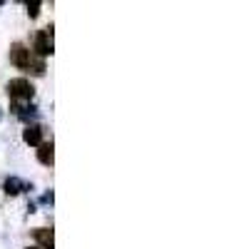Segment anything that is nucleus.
Listing matches in <instances>:
<instances>
[{
  "instance_id": "nucleus-1",
  "label": "nucleus",
  "mask_w": 249,
  "mask_h": 249,
  "mask_svg": "<svg viewBox=\"0 0 249 249\" xmlns=\"http://www.w3.org/2000/svg\"><path fill=\"white\" fill-rule=\"evenodd\" d=\"M8 95L10 100H33L35 95V88H33V82L25 80V77H15L8 82Z\"/></svg>"
},
{
  "instance_id": "nucleus-2",
  "label": "nucleus",
  "mask_w": 249,
  "mask_h": 249,
  "mask_svg": "<svg viewBox=\"0 0 249 249\" xmlns=\"http://www.w3.org/2000/svg\"><path fill=\"white\" fill-rule=\"evenodd\" d=\"M10 62L18 68V70H30V65H33V53L23 45V43H13L10 45Z\"/></svg>"
},
{
  "instance_id": "nucleus-3",
  "label": "nucleus",
  "mask_w": 249,
  "mask_h": 249,
  "mask_svg": "<svg viewBox=\"0 0 249 249\" xmlns=\"http://www.w3.org/2000/svg\"><path fill=\"white\" fill-rule=\"evenodd\" d=\"M33 50H35L40 57L53 55V25H48V28H43V30H37L35 43H33Z\"/></svg>"
},
{
  "instance_id": "nucleus-4",
  "label": "nucleus",
  "mask_w": 249,
  "mask_h": 249,
  "mask_svg": "<svg viewBox=\"0 0 249 249\" xmlns=\"http://www.w3.org/2000/svg\"><path fill=\"white\" fill-rule=\"evenodd\" d=\"M33 239L40 244V249H53L55 247V234H53V230H48V227L33 230Z\"/></svg>"
},
{
  "instance_id": "nucleus-5",
  "label": "nucleus",
  "mask_w": 249,
  "mask_h": 249,
  "mask_svg": "<svg viewBox=\"0 0 249 249\" xmlns=\"http://www.w3.org/2000/svg\"><path fill=\"white\" fill-rule=\"evenodd\" d=\"M37 160H40V164H45V167H53V162H55V144H53V140L43 142L37 147Z\"/></svg>"
},
{
  "instance_id": "nucleus-6",
  "label": "nucleus",
  "mask_w": 249,
  "mask_h": 249,
  "mask_svg": "<svg viewBox=\"0 0 249 249\" xmlns=\"http://www.w3.org/2000/svg\"><path fill=\"white\" fill-rule=\"evenodd\" d=\"M23 140L28 144H33V147H40V144H43V127H40V124H28L23 130Z\"/></svg>"
},
{
  "instance_id": "nucleus-7",
  "label": "nucleus",
  "mask_w": 249,
  "mask_h": 249,
  "mask_svg": "<svg viewBox=\"0 0 249 249\" xmlns=\"http://www.w3.org/2000/svg\"><path fill=\"white\" fill-rule=\"evenodd\" d=\"M3 190H5V195L15 197V195H20L23 190H33V187H30V184H25L23 179H18V177H8V179H5V184H3Z\"/></svg>"
},
{
  "instance_id": "nucleus-8",
  "label": "nucleus",
  "mask_w": 249,
  "mask_h": 249,
  "mask_svg": "<svg viewBox=\"0 0 249 249\" xmlns=\"http://www.w3.org/2000/svg\"><path fill=\"white\" fill-rule=\"evenodd\" d=\"M28 15H30V18H37V15H40V3L28 5Z\"/></svg>"
},
{
  "instance_id": "nucleus-9",
  "label": "nucleus",
  "mask_w": 249,
  "mask_h": 249,
  "mask_svg": "<svg viewBox=\"0 0 249 249\" xmlns=\"http://www.w3.org/2000/svg\"><path fill=\"white\" fill-rule=\"evenodd\" d=\"M33 249H37V247H33Z\"/></svg>"
}]
</instances>
